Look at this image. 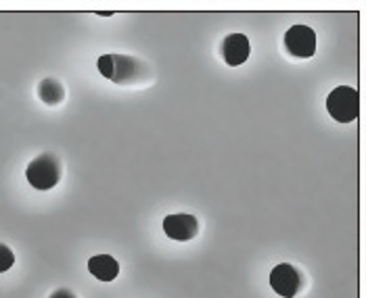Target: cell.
<instances>
[{"label": "cell", "instance_id": "6da1fadb", "mask_svg": "<svg viewBox=\"0 0 366 298\" xmlns=\"http://www.w3.org/2000/svg\"><path fill=\"white\" fill-rule=\"evenodd\" d=\"M99 71L115 83H130L144 73V67L137 58L124 54H105L97 61Z\"/></svg>", "mask_w": 366, "mask_h": 298}, {"label": "cell", "instance_id": "7a4b0ae2", "mask_svg": "<svg viewBox=\"0 0 366 298\" xmlns=\"http://www.w3.org/2000/svg\"><path fill=\"white\" fill-rule=\"evenodd\" d=\"M327 111L339 123H352L360 113V96L356 88L339 86L327 98Z\"/></svg>", "mask_w": 366, "mask_h": 298}, {"label": "cell", "instance_id": "3957f363", "mask_svg": "<svg viewBox=\"0 0 366 298\" xmlns=\"http://www.w3.org/2000/svg\"><path fill=\"white\" fill-rule=\"evenodd\" d=\"M26 178H28L29 186H34L36 190L55 188L59 184V178H61V161L55 155L44 153L29 163Z\"/></svg>", "mask_w": 366, "mask_h": 298}, {"label": "cell", "instance_id": "277c9868", "mask_svg": "<svg viewBox=\"0 0 366 298\" xmlns=\"http://www.w3.org/2000/svg\"><path fill=\"white\" fill-rule=\"evenodd\" d=\"M270 286L272 290L282 298H293L304 286V277L302 273L295 269L289 263H281L277 265L272 273H270Z\"/></svg>", "mask_w": 366, "mask_h": 298}, {"label": "cell", "instance_id": "5b68a950", "mask_svg": "<svg viewBox=\"0 0 366 298\" xmlns=\"http://www.w3.org/2000/svg\"><path fill=\"white\" fill-rule=\"evenodd\" d=\"M285 46L293 56L310 58L316 53V31L308 26H293L285 34Z\"/></svg>", "mask_w": 366, "mask_h": 298}, {"label": "cell", "instance_id": "8992f818", "mask_svg": "<svg viewBox=\"0 0 366 298\" xmlns=\"http://www.w3.org/2000/svg\"><path fill=\"white\" fill-rule=\"evenodd\" d=\"M164 232L168 234V238H172V240L187 242V240H193L197 236L199 221L189 213L168 215L164 219Z\"/></svg>", "mask_w": 366, "mask_h": 298}, {"label": "cell", "instance_id": "52a82bcc", "mask_svg": "<svg viewBox=\"0 0 366 298\" xmlns=\"http://www.w3.org/2000/svg\"><path fill=\"white\" fill-rule=\"evenodd\" d=\"M249 53H252V46H249L247 36L243 34H230L222 42V56H224L226 65L230 67L243 65L249 58Z\"/></svg>", "mask_w": 366, "mask_h": 298}, {"label": "cell", "instance_id": "ba28073f", "mask_svg": "<svg viewBox=\"0 0 366 298\" xmlns=\"http://www.w3.org/2000/svg\"><path fill=\"white\" fill-rule=\"evenodd\" d=\"M88 271L101 282H113L119 273V263L112 255H97L88 261Z\"/></svg>", "mask_w": 366, "mask_h": 298}, {"label": "cell", "instance_id": "9c48e42d", "mask_svg": "<svg viewBox=\"0 0 366 298\" xmlns=\"http://www.w3.org/2000/svg\"><path fill=\"white\" fill-rule=\"evenodd\" d=\"M38 96L42 98L44 105H59L65 98V88L56 80H44L38 86Z\"/></svg>", "mask_w": 366, "mask_h": 298}, {"label": "cell", "instance_id": "30bf717a", "mask_svg": "<svg viewBox=\"0 0 366 298\" xmlns=\"http://www.w3.org/2000/svg\"><path fill=\"white\" fill-rule=\"evenodd\" d=\"M13 263H15V255L11 252V248H9V246L0 244V273H4V271L11 269V267H13Z\"/></svg>", "mask_w": 366, "mask_h": 298}, {"label": "cell", "instance_id": "8fae6325", "mask_svg": "<svg viewBox=\"0 0 366 298\" xmlns=\"http://www.w3.org/2000/svg\"><path fill=\"white\" fill-rule=\"evenodd\" d=\"M51 298H76V294L71 292V290H67V288H61V290H56L51 294Z\"/></svg>", "mask_w": 366, "mask_h": 298}]
</instances>
